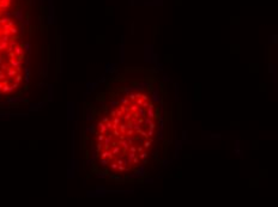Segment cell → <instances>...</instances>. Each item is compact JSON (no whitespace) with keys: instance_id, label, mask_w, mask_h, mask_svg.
I'll list each match as a JSON object with an SVG mask.
<instances>
[{"instance_id":"2","label":"cell","mask_w":278,"mask_h":207,"mask_svg":"<svg viewBox=\"0 0 278 207\" xmlns=\"http://www.w3.org/2000/svg\"><path fill=\"white\" fill-rule=\"evenodd\" d=\"M27 73V49L16 19L0 18V96L13 95Z\"/></svg>"},{"instance_id":"1","label":"cell","mask_w":278,"mask_h":207,"mask_svg":"<svg viewBox=\"0 0 278 207\" xmlns=\"http://www.w3.org/2000/svg\"><path fill=\"white\" fill-rule=\"evenodd\" d=\"M153 107L147 96L132 93L102 116L95 126L98 162L114 170H128L146 156L155 125Z\"/></svg>"},{"instance_id":"3","label":"cell","mask_w":278,"mask_h":207,"mask_svg":"<svg viewBox=\"0 0 278 207\" xmlns=\"http://www.w3.org/2000/svg\"><path fill=\"white\" fill-rule=\"evenodd\" d=\"M13 0H0V18L7 14V11L10 10Z\"/></svg>"}]
</instances>
